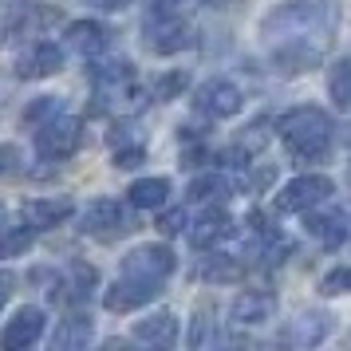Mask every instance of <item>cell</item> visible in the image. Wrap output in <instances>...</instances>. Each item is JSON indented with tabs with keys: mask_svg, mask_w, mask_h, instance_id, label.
<instances>
[{
	"mask_svg": "<svg viewBox=\"0 0 351 351\" xmlns=\"http://www.w3.org/2000/svg\"><path fill=\"white\" fill-rule=\"evenodd\" d=\"M67 48L80 51L83 60H95L99 51L111 44V32L103 28V24H95V20H75V24H67Z\"/></svg>",
	"mask_w": 351,
	"mask_h": 351,
	"instance_id": "2e32d148",
	"label": "cell"
},
{
	"mask_svg": "<svg viewBox=\"0 0 351 351\" xmlns=\"http://www.w3.org/2000/svg\"><path fill=\"white\" fill-rule=\"evenodd\" d=\"M91 87H95V111L123 107L134 95V67L127 60H111V64L91 67Z\"/></svg>",
	"mask_w": 351,
	"mask_h": 351,
	"instance_id": "277c9868",
	"label": "cell"
},
{
	"mask_svg": "<svg viewBox=\"0 0 351 351\" xmlns=\"http://www.w3.org/2000/svg\"><path fill=\"white\" fill-rule=\"evenodd\" d=\"M134 339L150 343V348H170L178 339V316L162 308V312H150V316L134 319Z\"/></svg>",
	"mask_w": 351,
	"mask_h": 351,
	"instance_id": "9a60e30c",
	"label": "cell"
},
{
	"mask_svg": "<svg viewBox=\"0 0 351 351\" xmlns=\"http://www.w3.org/2000/svg\"><path fill=\"white\" fill-rule=\"evenodd\" d=\"M91 8H103V12H119V8H127L130 0H87Z\"/></svg>",
	"mask_w": 351,
	"mask_h": 351,
	"instance_id": "836d02e7",
	"label": "cell"
},
{
	"mask_svg": "<svg viewBox=\"0 0 351 351\" xmlns=\"http://www.w3.org/2000/svg\"><path fill=\"white\" fill-rule=\"evenodd\" d=\"M190 197L193 202H213V197H229V182L221 174H206L190 182Z\"/></svg>",
	"mask_w": 351,
	"mask_h": 351,
	"instance_id": "484cf974",
	"label": "cell"
},
{
	"mask_svg": "<svg viewBox=\"0 0 351 351\" xmlns=\"http://www.w3.org/2000/svg\"><path fill=\"white\" fill-rule=\"evenodd\" d=\"M80 143H83V123L75 114H56L51 123L36 127V150H40V158L64 162L80 150Z\"/></svg>",
	"mask_w": 351,
	"mask_h": 351,
	"instance_id": "5b68a950",
	"label": "cell"
},
{
	"mask_svg": "<svg viewBox=\"0 0 351 351\" xmlns=\"http://www.w3.org/2000/svg\"><path fill=\"white\" fill-rule=\"evenodd\" d=\"M332 178L324 174H300L292 178L285 190L276 193V209H285V213H304V209H316L324 206L328 197H332Z\"/></svg>",
	"mask_w": 351,
	"mask_h": 351,
	"instance_id": "8992f818",
	"label": "cell"
},
{
	"mask_svg": "<svg viewBox=\"0 0 351 351\" xmlns=\"http://www.w3.org/2000/svg\"><path fill=\"white\" fill-rule=\"evenodd\" d=\"M328 95H332L335 107H351V60H339L332 67V75H328Z\"/></svg>",
	"mask_w": 351,
	"mask_h": 351,
	"instance_id": "d4e9b609",
	"label": "cell"
},
{
	"mask_svg": "<svg viewBox=\"0 0 351 351\" xmlns=\"http://www.w3.org/2000/svg\"><path fill=\"white\" fill-rule=\"evenodd\" d=\"M44 324H48V319H44V312H40V308H32V304H28V308H20L16 316L8 319V328L0 332V348H4V351L32 348L36 339L44 335Z\"/></svg>",
	"mask_w": 351,
	"mask_h": 351,
	"instance_id": "8fae6325",
	"label": "cell"
},
{
	"mask_svg": "<svg viewBox=\"0 0 351 351\" xmlns=\"http://www.w3.org/2000/svg\"><path fill=\"white\" fill-rule=\"evenodd\" d=\"M80 229L87 233V237H114V233H123V229H130V225H127L123 206H119L114 197H99V202H91V206L83 209Z\"/></svg>",
	"mask_w": 351,
	"mask_h": 351,
	"instance_id": "9c48e42d",
	"label": "cell"
},
{
	"mask_svg": "<svg viewBox=\"0 0 351 351\" xmlns=\"http://www.w3.org/2000/svg\"><path fill=\"white\" fill-rule=\"evenodd\" d=\"M241 276V261L237 256H206L197 265V280H209V285H229Z\"/></svg>",
	"mask_w": 351,
	"mask_h": 351,
	"instance_id": "cb8c5ba5",
	"label": "cell"
},
{
	"mask_svg": "<svg viewBox=\"0 0 351 351\" xmlns=\"http://www.w3.org/2000/svg\"><path fill=\"white\" fill-rule=\"evenodd\" d=\"M56 114H60V99L56 95H40L32 107H24V123H28V127H44V123H51Z\"/></svg>",
	"mask_w": 351,
	"mask_h": 351,
	"instance_id": "4316f807",
	"label": "cell"
},
{
	"mask_svg": "<svg viewBox=\"0 0 351 351\" xmlns=\"http://www.w3.org/2000/svg\"><path fill=\"white\" fill-rule=\"evenodd\" d=\"M182 87H186V75H182V71H170V75H162V80L154 83V99L166 103V99H174Z\"/></svg>",
	"mask_w": 351,
	"mask_h": 351,
	"instance_id": "f1b7e54d",
	"label": "cell"
},
{
	"mask_svg": "<svg viewBox=\"0 0 351 351\" xmlns=\"http://www.w3.org/2000/svg\"><path fill=\"white\" fill-rule=\"evenodd\" d=\"M272 312H276L272 292H241L233 300V324H241V328H261L272 319Z\"/></svg>",
	"mask_w": 351,
	"mask_h": 351,
	"instance_id": "e0dca14e",
	"label": "cell"
},
{
	"mask_svg": "<svg viewBox=\"0 0 351 351\" xmlns=\"http://www.w3.org/2000/svg\"><path fill=\"white\" fill-rule=\"evenodd\" d=\"M193 107H197V111H206V114H213V119H233V114L245 107V95H241L237 83L209 80V83H202V87H197Z\"/></svg>",
	"mask_w": 351,
	"mask_h": 351,
	"instance_id": "ba28073f",
	"label": "cell"
},
{
	"mask_svg": "<svg viewBox=\"0 0 351 351\" xmlns=\"http://www.w3.org/2000/svg\"><path fill=\"white\" fill-rule=\"evenodd\" d=\"M143 36H146V48L154 56H174L190 44V24L174 12V4H162L143 20Z\"/></svg>",
	"mask_w": 351,
	"mask_h": 351,
	"instance_id": "3957f363",
	"label": "cell"
},
{
	"mask_svg": "<svg viewBox=\"0 0 351 351\" xmlns=\"http://www.w3.org/2000/svg\"><path fill=\"white\" fill-rule=\"evenodd\" d=\"M190 343H193V348H206V343H209V308H202V312H197V319H193Z\"/></svg>",
	"mask_w": 351,
	"mask_h": 351,
	"instance_id": "1f68e13d",
	"label": "cell"
},
{
	"mask_svg": "<svg viewBox=\"0 0 351 351\" xmlns=\"http://www.w3.org/2000/svg\"><path fill=\"white\" fill-rule=\"evenodd\" d=\"M16 162V146H0V170H8Z\"/></svg>",
	"mask_w": 351,
	"mask_h": 351,
	"instance_id": "e575fe53",
	"label": "cell"
},
{
	"mask_svg": "<svg viewBox=\"0 0 351 351\" xmlns=\"http://www.w3.org/2000/svg\"><path fill=\"white\" fill-rule=\"evenodd\" d=\"M158 296V285L154 280H138V276H123V280H114L107 288V312H134V308H143L146 300H154Z\"/></svg>",
	"mask_w": 351,
	"mask_h": 351,
	"instance_id": "7c38bea8",
	"label": "cell"
},
{
	"mask_svg": "<svg viewBox=\"0 0 351 351\" xmlns=\"http://www.w3.org/2000/svg\"><path fill=\"white\" fill-rule=\"evenodd\" d=\"M91 319H83V316H71L64 319L60 328H56V335H51V348H60V351H71V348H87L91 343Z\"/></svg>",
	"mask_w": 351,
	"mask_h": 351,
	"instance_id": "7402d4cb",
	"label": "cell"
},
{
	"mask_svg": "<svg viewBox=\"0 0 351 351\" xmlns=\"http://www.w3.org/2000/svg\"><path fill=\"white\" fill-rule=\"evenodd\" d=\"M332 332V324H328V316H312V312H304V316L292 319V328L285 332L288 343H296V348H312V343H319L324 335Z\"/></svg>",
	"mask_w": 351,
	"mask_h": 351,
	"instance_id": "d6986e66",
	"label": "cell"
},
{
	"mask_svg": "<svg viewBox=\"0 0 351 351\" xmlns=\"http://www.w3.org/2000/svg\"><path fill=\"white\" fill-rule=\"evenodd\" d=\"M170 197V182L166 178H138L127 190V202L134 209H162Z\"/></svg>",
	"mask_w": 351,
	"mask_h": 351,
	"instance_id": "ac0fdd59",
	"label": "cell"
},
{
	"mask_svg": "<svg viewBox=\"0 0 351 351\" xmlns=\"http://www.w3.org/2000/svg\"><path fill=\"white\" fill-rule=\"evenodd\" d=\"M32 225L24 221H8V225H0V261H8V256H20L28 245H32Z\"/></svg>",
	"mask_w": 351,
	"mask_h": 351,
	"instance_id": "603a6c76",
	"label": "cell"
},
{
	"mask_svg": "<svg viewBox=\"0 0 351 351\" xmlns=\"http://www.w3.org/2000/svg\"><path fill=\"white\" fill-rule=\"evenodd\" d=\"M339 28V4L335 0H288L265 16L261 32L269 36L272 56L280 71H308L328 51Z\"/></svg>",
	"mask_w": 351,
	"mask_h": 351,
	"instance_id": "6da1fadb",
	"label": "cell"
},
{
	"mask_svg": "<svg viewBox=\"0 0 351 351\" xmlns=\"http://www.w3.org/2000/svg\"><path fill=\"white\" fill-rule=\"evenodd\" d=\"M308 233L319 245H339V241L348 237V217L343 213H312L308 217Z\"/></svg>",
	"mask_w": 351,
	"mask_h": 351,
	"instance_id": "44dd1931",
	"label": "cell"
},
{
	"mask_svg": "<svg viewBox=\"0 0 351 351\" xmlns=\"http://www.w3.org/2000/svg\"><path fill=\"white\" fill-rule=\"evenodd\" d=\"M158 229L166 233V237L182 233V229H186V209H170V213H162V217H158Z\"/></svg>",
	"mask_w": 351,
	"mask_h": 351,
	"instance_id": "4dcf8cb0",
	"label": "cell"
},
{
	"mask_svg": "<svg viewBox=\"0 0 351 351\" xmlns=\"http://www.w3.org/2000/svg\"><path fill=\"white\" fill-rule=\"evenodd\" d=\"M229 217H225L221 209H209V213H202V221L190 225V241L197 245V249H213L221 237H229Z\"/></svg>",
	"mask_w": 351,
	"mask_h": 351,
	"instance_id": "ffe728a7",
	"label": "cell"
},
{
	"mask_svg": "<svg viewBox=\"0 0 351 351\" xmlns=\"http://www.w3.org/2000/svg\"><path fill=\"white\" fill-rule=\"evenodd\" d=\"M143 158H146V150L138 143L134 146H119V150H114V166H119V170H134V166H143Z\"/></svg>",
	"mask_w": 351,
	"mask_h": 351,
	"instance_id": "f546056e",
	"label": "cell"
},
{
	"mask_svg": "<svg viewBox=\"0 0 351 351\" xmlns=\"http://www.w3.org/2000/svg\"><path fill=\"white\" fill-rule=\"evenodd\" d=\"M12 288H16V276L8 269H0V308L8 304V296H12Z\"/></svg>",
	"mask_w": 351,
	"mask_h": 351,
	"instance_id": "d6a6232c",
	"label": "cell"
},
{
	"mask_svg": "<svg viewBox=\"0 0 351 351\" xmlns=\"http://www.w3.org/2000/svg\"><path fill=\"white\" fill-rule=\"evenodd\" d=\"M178 256L166 249V245H138V249H130L127 261H123V276H138V280H154L162 285L170 272H174Z\"/></svg>",
	"mask_w": 351,
	"mask_h": 351,
	"instance_id": "52a82bcc",
	"label": "cell"
},
{
	"mask_svg": "<svg viewBox=\"0 0 351 351\" xmlns=\"http://www.w3.org/2000/svg\"><path fill=\"white\" fill-rule=\"evenodd\" d=\"M60 67H64V51L56 48L51 40H36V44H28V48L20 51L16 75L20 80H48Z\"/></svg>",
	"mask_w": 351,
	"mask_h": 351,
	"instance_id": "30bf717a",
	"label": "cell"
},
{
	"mask_svg": "<svg viewBox=\"0 0 351 351\" xmlns=\"http://www.w3.org/2000/svg\"><path fill=\"white\" fill-rule=\"evenodd\" d=\"M95 285H99V272L91 265H83V261H75V265H67L60 288H51V296L60 304H87Z\"/></svg>",
	"mask_w": 351,
	"mask_h": 351,
	"instance_id": "4fadbf2b",
	"label": "cell"
},
{
	"mask_svg": "<svg viewBox=\"0 0 351 351\" xmlns=\"http://www.w3.org/2000/svg\"><path fill=\"white\" fill-rule=\"evenodd\" d=\"M319 292L324 296H339V292H351V265L343 269H332L324 280H319Z\"/></svg>",
	"mask_w": 351,
	"mask_h": 351,
	"instance_id": "83f0119b",
	"label": "cell"
},
{
	"mask_svg": "<svg viewBox=\"0 0 351 351\" xmlns=\"http://www.w3.org/2000/svg\"><path fill=\"white\" fill-rule=\"evenodd\" d=\"M276 134H280L285 150L296 162H319L332 150L335 123H332V114L319 111V107H292L288 114H280Z\"/></svg>",
	"mask_w": 351,
	"mask_h": 351,
	"instance_id": "7a4b0ae2",
	"label": "cell"
},
{
	"mask_svg": "<svg viewBox=\"0 0 351 351\" xmlns=\"http://www.w3.org/2000/svg\"><path fill=\"white\" fill-rule=\"evenodd\" d=\"M75 213V202L71 197H36L24 206V221L32 225V229H56V225H64L67 217Z\"/></svg>",
	"mask_w": 351,
	"mask_h": 351,
	"instance_id": "5bb4252c",
	"label": "cell"
}]
</instances>
